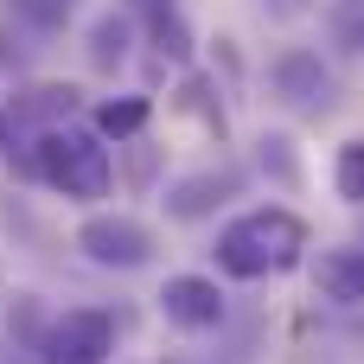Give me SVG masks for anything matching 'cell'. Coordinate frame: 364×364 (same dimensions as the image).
Listing matches in <instances>:
<instances>
[{
  "instance_id": "6da1fadb",
  "label": "cell",
  "mask_w": 364,
  "mask_h": 364,
  "mask_svg": "<svg viewBox=\"0 0 364 364\" xmlns=\"http://www.w3.org/2000/svg\"><path fill=\"white\" fill-rule=\"evenodd\" d=\"M218 269L230 282H262V275H288L301 269L307 256V224L288 211V205H262V211H243L218 230Z\"/></svg>"
},
{
  "instance_id": "7a4b0ae2",
  "label": "cell",
  "mask_w": 364,
  "mask_h": 364,
  "mask_svg": "<svg viewBox=\"0 0 364 364\" xmlns=\"http://www.w3.org/2000/svg\"><path fill=\"white\" fill-rule=\"evenodd\" d=\"M32 179H45L51 192H64V198H77V205L109 198V186H115L109 141H102L96 128H77V122L45 128L38 147H32Z\"/></svg>"
},
{
  "instance_id": "3957f363",
  "label": "cell",
  "mask_w": 364,
  "mask_h": 364,
  "mask_svg": "<svg viewBox=\"0 0 364 364\" xmlns=\"http://www.w3.org/2000/svg\"><path fill=\"white\" fill-rule=\"evenodd\" d=\"M77 250H83V262L128 275V269H147L154 262V230L141 218H128V211H90L77 224Z\"/></svg>"
},
{
  "instance_id": "277c9868",
  "label": "cell",
  "mask_w": 364,
  "mask_h": 364,
  "mask_svg": "<svg viewBox=\"0 0 364 364\" xmlns=\"http://www.w3.org/2000/svg\"><path fill=\"white\" fill-rule=\"evenodd\" d=\"M38 352H45V364H109V352H115V314H102V307H64L45 326Z\"/></svg>"
},
{
  "instance_id": "5b68a950",
  "label": "cell",
  "mask_w": 364,
  "mask_h": 364,
  "mask_svg": "<svg viewBox=\"0 0 364 364\" xmlns=\"http://www.w3.org/2000/svg\"><path fill=\"white\" fill-rule=\"evenodd\" d=\"M269 83H275V96L288 102V109H301V115H326L333 109V70L320 64V51H282L275 64H269Z\"/></svg>"
},
{
  "instance_id": "8992f818",
  "label": "cell",
  "mask_w": 364,
  "mask_h": 364,
  "mask_svg": "<svg viewBox=\"0 0 364 364\" xmlns=\"http://www.w3.org/2000/svg\"><path fill=\"white\" fill-rule=\"evenodd\" d=\"M160 314H166V326H179V333H211V326H224V288H218L211 275H166Z\"/></svg>"
},
{
  "instance_id": "52a82bcc",
  "label": "cell",
  "mask_w": 364,
  "mask_h": 364,
  "mask_svg": "<svg viewBox=\"0 0 364 364\" xmlns=\"http://www.w3.org/2000/svg\"><path fill=\"white\" fill-rule=\"evenodd\" d=\"M243 186V173L237 166H211V173H192V179H173V192H166V211L173 218H205V211H218L230 192Z\"/></svg>"
},
{
  "instance_id": "ba28073f",
  "label": "cell",
  "mask_w": 364,
  "mask_h": 364,
  "mask_svg": "<svg viewBox=\"0 0 364 364\" xmlns=\"http://www.w3.org/2000/svg\"><path fill=\"white\" fill-rule=\"evenodd\" d=\"M314 294L333 307H364V250H320Z\"/></svg>"
},
{
  "instance_id": "9c48e42d",
  "label": "cell",
  "mask_w": 364,
  "mask_h": 364,
  "mask_svg": "<svg viewBox=\"0 0 364 364\" xmlns=\"http://www.w3.org/2000/svg\"><path fill=\"white\" fill-rule=\"evenodd\" d=\"M77 96H83L77 83H38V90H26L19 102H6V115H13V128H19V122H45V128H64V122L77 115ZM45 128H38V134H45Z\"/></svg>"
},
{
  "instance_id": "30bf717a",
  "label": "cell",
  "mask_w": 364,
  "mask_h": 364,
  "mask_svg": "<svg viewBox=\"0 0 364 364\" xmlns=\"http://www.w3.org/2000/svg\"><path fill=\"white\" fill-rule=\"evenodd\" d=\"M147 115H154L147 96H102V102L90 109V128H96L102 141H134V134L147 128Z\"/></svg>"
},
{
  "instance_id": "8fae6325",
  "label": "cell",
  "mask_w": 364,
  "mask_h": 364,
  "mask_svg": "<svg viewBox=\"0 0 364 364\" xmlns=\"http://www.w3.org/2000/svg\"><path fill=\"white\" fill-rule=\"evenodd\" d=\"M147 38H154V51H160V58L192 64V32H186V19H179L173 6H154V13H147Z\"/></svg>"
},
{
  "instance_id": "7c38bea8",
  "label": "cell",
  "mask_w": 364,
  "mask_h": 364,
  "mask_svg": "<svg viewBox=\"0 0 364 364\" xmlns=\"http://www.w3.org/2000/svg\"><path fill=\"white\" fill-rule=\"evenodd\" d=\"M122 58H128V19L102 13V19L90 26V64H96V70H115Z\"/></svg>"
},
{
  "instance_id": "4fadbf2b",
  "label": "cell",
  "mask_w": 364,
  "mask_h": 364,
  "mask_svg": "<svg viewBox=\"0 0 364 364\" xmlns=\"http://www.w3.org/2000/svg\"><path fill=\"white\" fill-rule=\"evenodd\" d=\"M333 186H339L346 205H364V141H346L333 154Z\"/></svg>"
},
{
  "instance_id": "5bb4252c",
  "label": "cell",
  "mask_w": 364,
  "mask_h": 364,
  "mask_svg": "<svg viewBox=\"0 0 364 364\" xmlns=\"http://www.w3.org/2000/svg\"><path fill=\"white\" fill-rule=\"evenodd\" d=\"M326 26H333V45L364 51V0H326Z\"/></svg>"
},
{
  "instance_id": "9a60e30c",
  "label": "cell",
  "mask_w": 364,
  "mask_h": 364,
  "mask_svg": "<svg viewBox=\"0 0 364 364\" xmlns=\"http://www.w3.org/2000/svg\"><path fill=\"white\" fill-rule=\"evenodd\" d=\"M269 166H275V179H282V186H294V179H301V173H294V154H288V141H282V134H269V141H262V173H269Z\"/></svg>"
},
{
  "instance_id": "2e32d148",
  "label": "cell",
  "mask_w": 364,
  "mask_h": 364,
  "mask_svg": "<svg viewBox=\"0 0 364 364\" xmlns=\"http://www.w3.org/2000/svg\"><path fill=\"white\" fill-rule=\"evenodd\" d=\"M13 13L38 19V26H64L70 19V0H13Z\"/></svg>"
},
{
  "instance_id": "e0dca14e",
  "label": "cell",
  "mask_w": 364,
  "mask_h": 364,
  "mask_svg": "<svg viewBox=\"0 0 364 364\" xmlns=\"http://www.w3.org/2000/svg\"><path fill=\"white\" fill-rule=\"evenodd\" d=\"M6 141H13V115L0 109V154H6Z\"/></svg>"
},
{
  "instance_id": "ac0fdd59",
  "label": "cell",
  "mask_w": 364,
  "mask_h": 364,
  "mask_svg": "<svg viewBox=\"0 0 364 364\" xmlns=\"http://www.w3.org/2000/svg\"><path fill=\"white\" fill-rule=\"evenodd\" d=\"M128 6H147V13H154V6H173V0H128Z\"/></svg>"
},
{
  "instance_id": "d6986e66",
  "label": "cell",
  "mask_w": 364,
  "mask_h": 364,
  "mask_svg": "<svg viewBox=\"0 0 364 364\" xmlns=\"http://www.w3.org/2000/svg\"><path fill=\"white\" fill-rule=\"evenodd\" d=\"M275 6H294V0H275Z\"/></svg>"
},
{
  "instance_id": "ffe728a7",
  "label": "cell",
  "mask_w": 364,
  "mask_h": 364,
  "mask_svg": "<svg viewBox=\"0 0 364 364\" xmlns=\"http://www.w3.org/2000/svg\"><path fill=\"white\" fill-rule=\"evenodd\" d=\"M358 250H364V243H358Z\"/></svg>"
}]
</instances>
